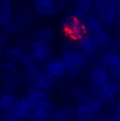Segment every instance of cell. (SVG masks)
<instances>
[{
  "mask_svg": "<svg viewBox=\"0 0 120 121\" xmlns=\"http://www.w3.org/2000/svg\"><path fill=\"white\" fill-rule=\"evenodd\" d=\"M62 60L65 62L68 69L75 66H84L89 60V56L75 41L66 40L61 44Z\"/></svg>",
  "mask_w": 120,
  "mask_h": 121,
  "instance_id": "obj_1",
  "label": "cell"
},
{
  "mask_svg": "<svg viewBox=\"0 0 120 121\" xmlns=\"http://www.w3.org/2000/svg\"><path fill=\"white\" fill-rule=\"evenodd\" d=\"M60 25H61L66 37L75 42H78V40H80L84 35L87 34L83 21L76 19L70 14L61 17Z\"/></svg>",
  "mask_w": 120,
  "mask_h": 121,
  "instance_id": "obj_2",
  "label": "cell"
},
{
  "mask_svg": "<svg viewBox=\"0 0 120 121\" xmlns=\"http://www.w3.org/2000/svg\"><path fill=\"white\" fill-rule=\"evenodd\" d=\"M54 112V106L48 100L38 103L33 108L30 116V121H45Z\"/></svg>",
  "mask_w": 120,
  "mask_h": 121,
  "instance_id": "obj_3",
  "label": "cell"
},
{
  "mask_svg": "<svg viewBox=\"0 0 120 121\" xmlns=\"http://www.w3.org/2000/svg\"><path fill=\"white\" fill-rule=\"evenodd\" d=\"M30 53L35 56L39 61H44L51 55V46L47 42L34 40L30 45Z\"/></svg>",
  "mask_w": 120,
  "mask_h": 121,
  "instance_id": "obj_4",
  "label": "cell"
},
{
  "mask_svg": "<svg viewBox=\"0 0 120 121\" xmlns=\"http://www.w3.org/2000/svg\"><path fill=\"white\" fill-rule=\"evenodd\" d=\"M77 43L89 57L96 56L98 54L99 50H100L98 44H97V41H96L95 37H94V35H91V34L84 35L80 40H78Z\"/></svg>",
  "mask_w": 120,
  "mask_h": 121,
  "instance_id": "obj_5",
  "label": "cell"
},
{
  "mask_svg": "<svg viewBox=\"0 0 120 121\" xmlns=\"http://www.w3.org/2000/svg\"><path fill=\"white\" fill-rule=\"evenodd\" d=\"M96 12H97V17L104 24H112V23H114L118 19V16L120 13V11L108 5V4H104L102 8H100Z\"/></svg>",
  "mask_w": 120,
  "mask_h": 121,
  "instance_id": "obj_6",
  "label": "cell"
},
{
  "mask_svg": "<svg viewBox=\"0 0 120 121\" xmlns=\"http://www.w3.org/2000/svg\"><path fill=\"white\" fill-rule=\"evenodd\" d=\"M45 72L50 73L55 78H61L68 73V66L62 59H54L47 63Z\"/></svg>",
  "mask_w": 120,
  "mask_h": 121,
  "instance_id": "obj_7",
  "label": "cell"
},
{
  "mask_svg": "<svg viewBox=\"0 0 120 121\" xmlns=\"http://www.w3.org/2000/svg\"><path fill=\"white\" fill-rule=\"evenodd\" d=\"M89 78L91 82H105L110 79V69L100 65L94 66L90 71Z\"/></svg>",
  "mask_w": 120,
  "mask_h": 121,
  "instance_id": "obj_8",
  "label": "cell"
},
{
  "mask_svg": "<svg viewBox=\"0 0 120 121\" xmlns=\"http://www.w3.org/2000/svg\"><path fill=\"white\" fill-rule=\"evenodd\" d=\"M71 96L73 97V99L77 102L78 104H87L91 102L92 98L94 96H92V94L87 91V88L84 86H76L74 87L71 92Z\"/></svg>",
  "mask_w": 120,
  "mask_h": 121,
  "instance_id": "obj_9",
  "label": "cell"
},
{
  "mask_svg": "<svg viewBox=\"0 0 120 121\" xmlns=\"http://www.w3.org/2000/svg\"><path fill=\"white\" fill-rule=\"evenodd\" d=\"M18 72V66L15 62H12L10 60L0 62V81L5 79L16 77Z\"/></svg>",
  "mask_w": 120,
  "mask_h": 121,
  "instance_id": "obj_10",
  "label": "cell"
},
{
  "mask_svg": "<svg viewBox=\"0 0 120 121\" xmlns=\"http://www.w3.org/2000/svg\"><path fill=\"white\" fill-rule=\"evenodd\" d=\"M65 5V0H52L50 5L44 6V8H40V6H35L36 13L39 15L48 16V15H54V14L58 13L62 8Z\"/></svg>",
  "mask_w": 120,
  "mask_h": 121,
  "instance_id": "obj_11",
  "label": "cell"
},
{
  "mask_svg": "<svg viewBox=\"0 0 120 121\" xmlns=\"http://www.w3.org/2000/svg\"><path fill=\"white\" fill-rule=\"evenodd\" d=\"M83 23L85 25L87 34L91 35H96L97 33L101 32L103 30V23L100 21L97 16L90 15L83 20Z\"/></svg>",
  "mask_w": 120,
  "mask_h": 121,
  "instance_id": "obj_12",
  "label": "cell"
},
{
  "mask_svg": "<svg viewBox=\"0 0 120 121\" xmlns=\"http://www.w3.org/2000/svg\"><path fill=\"white\" fill-rule=\"evenodd\" d=\"M75 117L78 121H93L96 119V114L87 104H79L76 108Z\"/></svg>",
  "mask_w": 120,
  "mask_h": 121,
  "instance_id": "obj_13",
  "label": "cell"
},
{
  "mask_svg": "<svg viewBox=\"0 0 120 121\" xmlns=\"http://www.w3.org/2000/svg\"><path fill=\"white\" fill-rule=\"evenodd\" d=\"M13 19L12 0H0V25Z\"/></svg>",
  "mask_w": 120,
  "mask_h": 121,
  "instance_id": "obj_14",
  "label": "cell"
},
{
  "mask_svg": "<svg viewBox=\"0 0 120 121\" xmlns=\"http://www.w3.org/2000/svg\"><path fill=\"white\" fill-rule=\"evenodd\" d=\"M100 63L102 66L107 67V69H112L117 67L120 64V54L116 52H112L103 55L100 59Z\"/></svg>",
  "mask_w": 120,
  "mask_h": 121,
  "instance_id": "obj_15",
  "label": "cell"
},
{
  "mask_svg": "<svg viewBox=\"0 0 120 121\" xmlns=\"http://www.w3.org/2000/svg\"><path fill=\"white\" fill-rule=\"evenodd\" d=\"M56 82V78L54 77L53 75H51L50 73L47 72H43L41 71L39 76L37 77L36 80V86L42 88V90L48 91L51 87L53 86V84Z\"/></svg>",
  "mask_w": 120,
  "mask_h": 121,
  "instance_id": "obj_16",
  "label": "cell"
},
{
  "mask_svg": "<svg viewBox=\"0 0 120 121\" xmlns=\"http://www.w3.org/2000/svg\"><path fill=\"white\" fill-rule=\"evenodd\" d=\"M40 69L39 67H29V69H24L23 73H22V80L29 87L36 86V80L37 77L40 74Z\"/></svg>",
  "mask_w": 120,
  "mask_h": 121,
  "instance_id": "obj_17",
  "label": "cell"
},
{
  "mask_svg": "<svg viewBox=\"0 0 120 121\" xmlns=\"http://www.w3.org/2000/svg\"><path fill=\"white\" fill-rule=\"evenodd\" d=\"M19 87V79L17 77H12L2 80L0 83V96L6 94H13Z\"/></svg>",
  "mask_w": 120,
  "mask_h": 121,
  "instance_id": "obj_18",
  "label": "cell"
},
{
  "mask_svg": "<svg viewBox=\"0 0 120 121\" xmlns=\"http://www.w3.org/2000/svg\"><path fill=\"white\" fill-rule=\"evenodd\" d=\"M19 102V99L14 94H6L0 96V110L2 112H11Z\"/></svg>",
  "mask_w": 120,
  "mask_h": 121,
  "instance_id": "obj_19",
  "label": "cell"
},
{
  "mask_svg": "<svg viewBox=\"0 0 120 121\" xmlns=\"http://www.w3.org/2000/svg\"><path fill=\"white\" fill-rule=\"evenodd\" d=\"M27 96L30 97L33 102L36 104L40 103L42 101L48 100V95L45 90L38 87V86H34V87H29V92H27Z\"/></svg>",
  "mask_w": 120,
  "mask_h": 121,
  "instance_id": "obj_20",
  "label": "cell"
},
{
  "mask_svg": "<svg viewBox=\"0 0 120 121\" xmlns=\"http://www.w3.org/2000/svg\"><path fill=\"white\" fill-rule=\"evenodd\" d=\"M33 17H34V12L32 11L31 9L22 8L19 10L17 16H16V22L18 23V25H19L20 27L25 26V25H27L32 21Z\"/></svg>",
  "mask_w": 120,
  "mask_h": 121,
  "instance_id": "obj_21",
  "label": "cell"
},
{
  "mask_svg": "<svg viewBox=\"0 0 120 121\" xmlns=\"http://www.w3.org/2000/svg\"><path fill=\"white\" fill-rule=\"evenodd\" d=\"M33 38L34 40L43 41V42L48 43L56 38V32L53 29H50V27H44V29L39 30L38 32L33 34Z\"/></svg>",
  "mask_w": 120,
  "mask_h": 121,
  "instance_id": "obj_22",
  "label": "cell"
},
{
  "mask_svg": "<svg viewBox=\"0 0 120 121\" xmlns=\"http://www.w3.org/2000/svg\"><path fill=\"white\" fill-rule=\"evenodd\" d=\"M4 55L8 60L16 63V62H21L25 53L19 46H12V48H8L4 51Z\"/></svg>",
  "mask_w": 120,
  "mask_h": 121,
  "instance_id": "obj_23",
  "label": "cell"
},
{
  "mask_svg": "<svg viewBox=\"0 0 120 121\" xmlns=\"http://www.w3.org/2000/svg\"><path fill=\"white\" fill-rule=\"evenodd\" d=\"M94 37H95L99 48H110V45L112 44V41H113L112 36H111L107 32L103 31V30L101 32H99V33H97L96 35H94Z\"/></svg>",
  "mask_w": 120,
  "mask_h": 121,
  "instance_id": "obj_24",
  "label": "cell"
},
{
  "mask_svg": "<svg viewBox=\"0 0 120 121\" xmlns=\"http://www.w3.org/2000/svg\"><path fill=\"white\" fill-rule=\"evenodd\" d=\"M95 97L99 100V102L101 103L102 108L113 106L115 103H116V95L111 93V92L104 93V94L99 95V96H95Z\"/></svg>",
  "mask_w": 120,
  "mask_h": 121,
  "instance_id": "obj_25",
  "label": "cell"
},
{
  "mask_svg": "<svg viewBox=\"0 0 120 121\" xmlns=\"http://www.w3.org/2000/svg\"><path fill=\"white\" fill-rule=\"evenodd\" d=\"M11 112H12L14 115H15L16 117H17L18 119H20V120L30 118L31 113H32V111H30L29 108H26L23 104H21L20 102H18V103L14 106V108Z\"/></svg>",
  "mask_w": 120,
  "mask_h": 121,
  "instance_id": "obj_26",
  "label": "cell"
},
{
  "mask_svg": "<svg viewBox=\"0 0 120 121\" xmlns=\"http://www.w3.org/2000/svg\"><path fill=\"white\" fill-rule=\"evenodd\" d=\"M90 88H91V93L94 96H99V95L110 92L107 81H105V82H91Z\"/></svg>",
  "mask_w": 120,
  "mask_h": 121,
  "instance_id": "obj_27",
  "label": "cell"
},
{
  "mask_svg": "<svg viewBox=\"0 0 120 121\" xmlns=\"http://www.w3.org/2000/svg\"><path fill=\"white\" fill-rule=\"evenodd\" d=\"M62 112H63L64 115V121H75L76 117H75V111L76 108L72 104H65L61 108Z\"/></svg>",
  "mask_w": 120,
  "mask_h": 121,
  "instance_id": "obj_28",
  "label": "cell"
},
{
  "mask_svg": "<svg viewBox=\"0 0 120 121\" xmlns=\"http://www.w3.org/2000/svg\"><path fill=\"white\" fill-rule=\"evenodd\" d=\"M22 64L25 69H29V67H38V64H39V60L37 59L34 55H32L31 53L30 54H25L23 59L21 60Z\"/></svg>",
  "mask_w": 120,
  "mask_h": 121,
  "instance_id": "obj_29",
  "label": "cell"
},
{
  "mask_svg": "<svg viewBox=\"0 0 120 121\" xmlns=\"http://www.w3.org/2000/svg\"><path fill=\"white\" fill-rule=\"evenodd\" d=\"M3 31L4 32H6L9 35H11V34H15L16 32H18V30H19V25H18V23L16 22V20H13V19H11L10 21H8V22H5L3 25Z\"/></svg>",
  "mask_w": 120,
  "mask_h": 121,
  "instance_id": "obj_30",
  "label": "cell"
},
{
  "mask_svg": "<svg viewBox=\"0 0 120 121\" xmlns=\"http://www.w3.org/2000/svg\"><path fill=\"white\" fill-rule=\"evenodd\" d=\"M87 13H89V12H85L83 10H80V9L77 8L76 5L70 10V15L73 16V17L76 18V19L81 20V21H83L85 18L89 16V15H87Z\"/></svg>",
  "mask_w": 120,
  "mask_h": 121,
  "instance_id": "obj_31",
  "label": "cell"
},
{
  "mask_svg": "<svg viewBox=\"0 0 120 121\" xmlns=\"http://www.w3.org/2000/svg\"><path fill=\"white\" fill-rule=\"evenodd\" d=\"M75 5L79 8L80 10L89 12L93 6V0H76Z\"/></svg>",
  "mask_w": 120,
  "mask_h": 121,
  "instance_id": "obj_32",
  "label": "cell"
},
{
  "mask_svg": "<svg viewBox=\"0 0 120 121\" xmlns=\"http://www.w3.org/2000/svg\"><path fill=\"white\" fill-rule=\"evenodd\" d=\"M89 105H90V108L93 110V112L96 114V115H98V114L101 112V110H102V105H101V103L99 102V100L97 99L95 96L92 98L91 102L89 103Z\"/></svg>",
  "mask_w": 120,
  "mask_h": 121,
  "instance_id": "obj_33",
  "label": "cell"
},
{
  "mask_svg": "<svg viewBox=\"0 0 120 121\" xmlns=\"http://www.w3.org/2000/svg\"><path fill=\"white\" fill-rule=\"evenodd\" d=\"M82 69H83L82 66H75V67L68 69V73H66V75H68V77L70 79H76L80 76V73H81Z\"/></svg>",
  "mask_w": 120,
  "mask_h": 121,
  "instance_id": "obj_34",
  "label": "cell"
},
{
  "mask_svg": "<svg viewBox=\"0 0 120 121\" xmlns=\"http://www.w3.org/2000/svg\"><path fill=\"white\" fill-rule=\"evenodd\" d=\"M48 121H64V115L61 108L54 110L52 115L48 117Z\"/></svg>",
  "mask_w": 120,
  "mask_h": 121,
  "instance_id": "obj_35",
  "label": "cell"
},
{
  "mask_svg": "<svg viewBox=\"0 0 120 121\" xmlns=\"http://www.w3.org/2000/svg\"><path fill=\"white\" fill-rule=\"evenodd\" d=\"M19 102L21 104H23L25 108H29L30 111H33V108L36 106V104L33 102V100L30 98L27 95H26V96H24V97H22L21 99H19Z\"/></svg>",
  "mask_w": 120,
  "mask_h": 121,
  "instance_id": "obj_36",
  "label": "cell"
},
{
  "mask_svg": "<svg viewBox=\"0 0 120 121\" xmlns=\"http://www.w3.org/2000/svg\"><path fill=\"white\" fill-rule=\"evenodd\" d=\"M107 84H108V91L113 94H118L119 93V85H118V81L116 79H108L107 80Z\"/></svg>",
  "mask_w": 120,
  "mask_h": 121,
  "instance_id": "obj_37",
  "label": "cell"
},
{
  "mask_svg": "<svg viewBox=\"0 0 120 121\" xmlns=\"http://www.w3.org/2000/svg\"><path fill=\"white\" fill-rule=\"evenodd\" d=\"M110 48L112 52H116L120 54V34L115 39H113L112 44L110 45Z\"/></svg>",
  "mask_w": 120,
  "mask_h": 121,
  "instance_id": "obj_38",
  "label": "cell"
},
{
  "mask_svg": "<svg viewBox=\"0 0 120 121\" xmlns=\"http://www.w3.org/2000/svg\"><path fill=\"white\" fill-rule=\"evenodd\" d=\"M9 39H10V35L6 33V32H4L3 30H0V45L2 48H4L8 44Z\"/></svg>",
  "mask_w": 120,
  "mask_h": 121,
  "instance_id": "obj_39",
  "label": "cell"
},
{
  "mask_svg": "<svg viewBox=\"0 0 120 121\" xmlns=\"http://www.w3.org/2000/svg\"><path fill=\"white\" fill-rule=\"evenodd\" d=\"M110 77L113 79H116V80L120 79V64L115 69H110Z\"/></svg>",
  "mask_w": 120,
  "mask_h": 121,
  "instance_id": "obj_40",
  "label": "cell"
},
{
  "mask_svg": "<svg viewBox=\"0 0 120 121\" xmlns=\"http://www.w3.org/2000/svg\"><path fill=\"white\" fill-rule=\"evenodd\" d=\"M35 6H40V8H44L51 4L52 0H32Z\"/></svg>",
  "mask_w": 120,
  "mask_h": 121,
  "instance_id": "obj_41",
  "label": "cell"
},
{
  "mask_svg": "<svg viewBox=\"0 0 120 121\" xmlns=\"http://www.w3.org/2000/svg\"><path fill=\"white\" fill-rule=\"evenodd\" d=\"M4 121H20L12 112H4Z\"/></svg>",
  "mask_w": 120,
  "mask_h": 121,
  "instance_id": "obj_42",
  "label": "cell"
},
{
  "mask_svg": "<svg viewBox=\"0 0 120 121\" xmlns=\"http://www.w3.org/2000/svg\"><path fill=\"white\" fill-rule=\"evenodd\" d=\"M112 112H113V115H116L120 117V102H116L112 106Z\"/></svg>",
  "mask_w": 120,
  "mask_h": 121,
  "instance_id": "obj_43",
  "label": "cell"
},
{
  "mask_svg": "<svg viewBox=\"0 0 120 121\" xmlns=\"http://www.w3.org/2000/svg\"><path fill=\"white\" fill-rule=\"evenodd\" d=\"M105 4V1L104 0H93V5L95 8V10H99L100 8H102L103 5Z\"/></svg>",
  "mask_w": 120,
  "mask_h": 121,
  "instance_id": "obj_44",
  "label": "cell"
},
{
  "mask_svg": "<svg viewBox=\"0 0 120 121\" xmlns=\"http://www.w3.org/2000/svg\"><path fill=\"white\" fill-rule=\"evenodd\" d=\"M105 1V4H108V5L113 6V8L117 9L118 11H120V8L118 5V2H117V0H104Z\"/></svg>",
  "mask_w": 120,
  "mask_h": 121,
  "instance_id": "obj_45",
  "label": "cell"
},
{
  "mask_svg": "<svg viewBox=\"0 0 120 121\" xmlns=\"http://www.w3.org/2000/svg\"><path fill=\"white\" fill-rule=\"evenodd\" d=\"M59 93H60V95H61L62 97H66V96H69V95H70V92L68 91V88H66V87H62L61 91H60Z\"/></svg>",
  "mask_w": 120,
  "mask_h": 121,
  "instance_id": "obj_46",
  "label": "cell"
},
{
  "mask_svg": "<svg viewBox=\"0 0 120 121\" xmlns=\"http://www.w3.org/2000/svg\"><path fill=\"white\" fill-rule=\"evenodd\" d=\"M108 121H120V117L119 116H116V115H113L108 118Z\"/></svg>",
  "mask_w": 120,
  "mask_h": 121,
  "instance_id": "obj_47",
  "label": "cell"
},
{
  "mask_svg": "<svg viewBox=\"0 0 120 121\" xmlns=\"http://www.w3.org/2000/svg\"><path fill=\"white\" fill-rule=\"evenodd\" d=\"M116 29H117V31L120 32V18H118L116 20Z\"/></svg>",
  "mask_w": 120,
  "mask_h": 121,
  "instance_id": "obj_48",
  "label": "cell"
},
{
  "mask_svg": "<svg viewBox=\"0 0 120 121\" xmlns=\"http://www.w3.org/2000/svg\"><path fill=\"white\" fill-rule=\"evenodd\" d=\"M4 54V52H3V48H2L1 45H0V60L2 59V56H3Z\"/></svg>",
  "mask_w": 120,
  "mask_h": 121,
  "instance_id": "obj_49",
  "label": "cell"
},
{
  "mask_svg": "<svg viewBox=\"0 0 120 121\" xmlns=\"http://www.w3.org/2000/svg\"><path fill=\"white\" fill-rule=\"evenodd\" d=\"M93 121H108V119H102V118H96Z\"/></svg>",
  "mask_w": 120,
  "mask_h": 121,
  "instance_id": "obj_50",
  "label": "cell"
},
{
  "mask_svg": "<svg viewBox=\"0 0 120 121\" xmlns=\"http://www.w3.org/2000/svg\"><path fill=\"white\" fill-rule=\"evenodd\" d=\"M117 81H118V85H119V93H120V79H118Z\"/></svg>",
  "mask_w": 120,
  "mask_h": 121,
  "instance_id": "obj_51",
  "label": "cell"
},
{
  "mask_svg": "<svg viewBox=\"0 0 120 121\" xmlns=\"http://www.w3.org/2000/svg\"><path fill=\"white\" fill-rule=\"evenodd\" d=\"M117 2H118V5H119V8H120V0H117Z\"/></svg>",
  "mask_w": 120,
  "mask_h": 121,
  "instance_id": "obj_52",
  "label": "cell"
}]
</instances>
